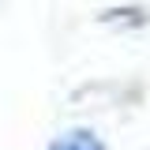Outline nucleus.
<instances>
[{
  "label": "nucleus",
  "instance_id": "obj_2",
  "mask_svg": "<svg viewBox=\"0 0 150 150\" xmlns=\"http://www.w3.org/2000/svg\"><path fill=\"white\" fill-rule=\"evenodd\" d=\"M45 150H105V139L94 128H68V131H60Z\"/></svg>",
  "mask_w": 150,
  "mask_h": 150
},
{
  "label": "nucleus",
  "instance_id": "obj_1",
  "mask_svg": "<svg viewBox=\"0 0 150 150\" xmlns=\"http://www.w3.org/2000/svg\"><path fill=\"white\" fill-rule=\"evenodd\" d=\"M98 23L101 26H112V30H139V26H150V11L143 4H116V8H105L98 11Z\"/></svg>",
  "mask_w": 150,
  "mask_h": 150
}]
</instances>
